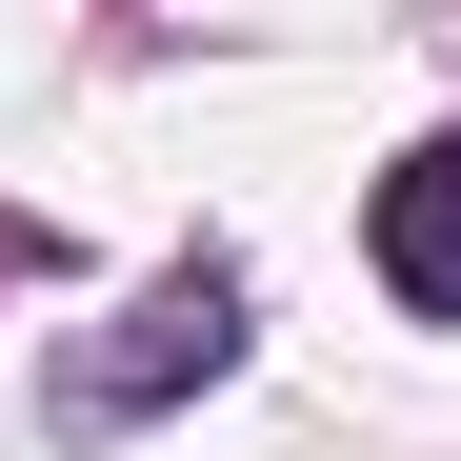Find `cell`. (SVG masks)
<instances>
[{"label": "cell", "instance_id": "7a4b0ae2", "mask_svg": "<svg viewBox=\"0 0 461 461\" xmlns=\"http://www.w3.org/2000/svg\"><path fill=\"white\" fill-rule=\"evenodd\" d=\"M381 281H402L421 321H461V140H421V161L381 181Z\"/></svg>", "mask_w": 461, "mask_h": 461}, {"label": "cell", "instance_id": "6da1fadb", "mask_svg": "<svg viewBox=\"0 0 461 461\" xmlns=\"http://www.w3.org/2000/svg\"><path fill=\"white\" fill-rule=\"evenodd\" d=\"M221 361H241V281H161V301H140V341H101V402H161V381H221Z\"/></svg>", "mask_w": 461, "mask_h": 461}]
</instances>
